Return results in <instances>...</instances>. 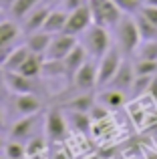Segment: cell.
I'll return each instance as SVG.
<instances>
[{
    "label": "cell",
    "instance_id": "6da1fadb",
    "mask_svg": "<svg viewBox=\"0 0 157 159\" xmlns=\"http://www.w3.org/2000/svg\"><path fill=\"white\" fill-rule=\"evenodd\" d=\"M115 30V40H117V47L125 57L135 54L137 47L141 44V34H139L137 22H135V14H123V18L117 22Z\"/></svg>",
    "mask_w": 157,
    "mask_h": 159
},
{
    "label": "cell",
    "instance_id": "7a4b0ae2",
    "mask_svg": "<svg viewBox=\"0 0 157 159\" xmlns=\"http://www.w3.org/2000/svg\"><path fill=\"white\" fill-rule=\"evenodd\" d=\"M83 47L87 48L91 58L99 61L107 51H109L113 44H111V34L109 28L101 26V24H91L85 32H83Z\"/></svg>",
    "mask_w": 157,
    "mask_h": 159
},
{
    "label": "cell",
    "instance_id": "3957f363",
    "mask_svg": "<svg viewBox=\"0 0 157 159\" xmlns=\"http://www.w3.org/2000/svg\"><path fill=\"white\" fill-rule=\"evenodd\" d=\"M89 6L93 12V22L105 28H115L125 14L113 0H89Z\"/></svg>",
    "mask_w": 157,
    "mask_h": 159
},
{
    "label": "cell",
    "instance_id": "277c9868",
    "mask_svg": "<svg viewBox=\"0 0 157 159\" xmlns=\"http://www.w3.org/2000/svg\"><path fill=\"white\" fill-rule=\"evenodd\" d=\"M123 57H125V54L119 51V47L113 44V47H111L109 51L97 61V70H99L97 85L99 87H107V85H109V81L115 77V73H117L119 66H121Z\"/></svg>",
    "mask_w": 157,
    "mask_h": 159
},
{
    "label": "cell",
    "instance_id": "5b68a950",
    "mask_svg": "<svg viewBox=\"0 0 157 159\" xmlns=\"http://www.w3.org/2000/svg\"><path fill=\"white\" fill-rule=\"evenodd\" d=\"M77 44H78V40H77L75 34H69V32H59V34L52 36V40H51V44H48L44 57H47V58H52V61H63V58L67 57V54L71 52Z\"/></svg>",
    "mask_w": 157,
    "mask_h": 159
},
{
    "label": "cell",
    "instance_id": "8992f818",
    "mask_svg": "<svg viewBox=\"0 0 157 159\" xmlns=\"http://www.w3.org/2000/svg\"><path fill=\"white\" fill-rule=\"evenodd\" d=\"M97 77H99V70H97V62H95V58H93V61H87L85 65L73 75V85H75V89H78L81 93L93 91L95 87H99Z\"/></svg>",
    "mask_w": 157,
    "mask_h": 159
},
{
    "label": "cell",
    "instance_id": "52a82bcc",
    "mask_svg": "<svg viewBox=\"0 0 157 159\" xmlns=\"http://www.w3.org/2000/svg\"><path fill=\"white\" fill-rule=\"evenodd\" d=\"M91 24H93V12H91V6L87 4V6H81V8H77V10L69 12V20H67V26H65V32L78 36V34H83Z\"/></svg>",
    "mask_w": 157,
    "mask_h": 159
},
{
    "label": "cell",
    "instance_id": "ba28073f",
    "mask_svg": "<svg viewBox=\"0 0 157 159\" xmlns=\"http://www.w3.org/2000/svg\"><path fill=\"white\" fill-rule=\"evenodd\" d=\"M44 129H47V137L51 141H61L67 137V119L59 109H51L47 113V121H44Z\"/></svg>",
    "mask_w": 157,
    "mask_h": 159
},
{
    "label": "cell",
    "instance_id": "9c48e42d",
    "mask_svg": "<svg viewBox=\"0 0 157 159\" xmlns=\"http://www.w3.org/2000/svg\"><path fill=\"white\" fill-rule=\"evenodd\" d=\"M135 77H137V75H135L133 62L127 61V58H123L119 70L115 73V77L109 81V85H107V87H113V89H119V91H125V93H129L131 87H133Z\"/></svg>",
    "mask_w": 157,
    "mask_h": 159
},
{
    "label": "cell",
    "instance_id": "30bf717a",
    "mask_svg": "<svg viewBox=\"0 0 157 159\" xmlns=\"http://www.w3.org/2000/svg\"><path fill=\"white\" fill-rule=\"evenodd\" d=\"M4 81H6L8 89L12 93L20 95V93H32L34 91V79L24 77L18 70H4Z\"/></svg>",
    "mask_w": 157,
    "mask_h": 159
},
{
    "label": "cell",
    "instance_id": "8fae6325",
    "mask_svg": "<svg viewBox=\"0 0 157 159\" xmlns=\"http://www.w3.org/2000/svg\"><path fill=\"white\" fill-rule=\"evenodd\" d=\"M87 61H89V52H87V48L83 47V44H77V47L63 58V65H65V73H67V77L73 79V75H75Z\"/></svg>",
    "mask_w": 157,
    "mask_h": 159
},
{
    "label": "cell",
    "instance_id": "7c38bea8",
    "mask_svg": "<svg viewBox=\"0 0 157 159\" xmlns=\"http://www.w3.org/2000/svg\"><path fill=\"white\" fill-rule=\"evenodd\" d=\"M97 101L101 105H105L109 111H117L123 105H127V93L119 91V89H113V87H107L105 91H101L97 95Z\"/></svg>",
    "mask_w": 157,
    "mask_h": 159
},
{
    "label": "cell",
    "instance_id": "4fadbf2b",
    "mask_svg": "<svg viewBox=\"0 0 157 159\" xmlns=\"http://www.w3.org/2000/svg\"><path fill=\"white\" fill-rule=\"evenodd\" d=\"M14 107L20 115H38L43 103L32 93H20V95H16V99H14Z\"/></svg>",
    "mask_w": 157,
    "mask_h": 159
},
{
    "label": "cell",
    "instance_id": "5bb4252c",
    "mask_svg": "<svg viewBox=\"0 0 157 159\" xmlns=\"http://www.w3.org/2000/svg\"><path fill=\"white\" fill-rule=\"evenodd\" d=\"M67 20H69V10H51V12H48V16H47V22H44L43 30L51 32V34L65 32Z\"/></svg>",
    "mask_w": 157,
    "mask_h": 159
},
{
    "label": "cell",
    "instance_id": "9a60e30c",
    "mask_svg": "<svg viewBox=\"0 0 157 159\" xmlns=\"http://www.w3.org/2000/svg\"><path fill=\"white\" fill-rule=\"evenodd\" d=\"M48 8H36V10H30L26 16H24V32L30 34V32L36 30H43L44 22H47V16H48Z\"/></svg>",
    "mask_w": 157,
    "mask_h": 159
},
{
    "label": "cell",
    "instance_id": "2e32d148",
    "mask_svg": "<svg viewBox=\"0 0 157 159\" xmlns=\"http://www.w3.org/2000/svg\"><path fill=\"white\" fill-rule=\"evenodd\" d=\"M52 36H55V34H51V32H47V30L30 32L28 39H26V47L30 48V52L44 54L47 48H48V44H51V40H52Z\"/></svg>",
    "mask_w": 157,
    "mask_h": 159
},
{
    "label": "cell",
    "instance_id": "e0dca14e",
    "mask_svg": "<svg viewBox=\"0 0 157 159\" xmlns=\"http://www.w3.org/2000/svg\"><path fill=\"white\" fill-rule=\"evenodd\" d=\"M43 57H44V54L30 52V54L26 57V61H24L22 65H20L18 73H22L24 77H30V79H36V77H40V75H43V65H44Z\"/></svg>",
    "mask_w": 157,
    "mask_h": 159
},
{
    "label": "cell",
    "instance_id": "ac0fdd59",
    "mask_svg": "<svg viewBox=\"0 0 157 159\" xmlns=\"http://www.w3.org/2000/svg\"><path fill=\"white\" fill-rule=\"evenodd\" d=\"M34 117L36 115H24L22 119H18L14 125H12V129H10V139H14V141H22V139H26L28 135L32 133V129H34Z\"/></svg>",
    "mask_w": 157,
    "mask_h": 159
},
{
    "label": "cell",
    "instance_id": "d6986e66",
    "mask_svg": "<svg viewBox=\"0 0 157 159\" xmlns=\"http://www.w3.org/2000/svg\"><path fill=\"white\" fill-rule=\"evenodd\" d=\"M97 103V97H95L93 93H89V91H85V93L77 95L75 99H71V101H67V107L69 111H81V113H89L93 105Z\"/></svg>",
    "mask_w": 157,
    "mask_h": 159
},
{
    "label": "cell",
    "instance_id": "ffe728a7",
    "mask_svg": "<svg viewBox=\"0 0 157 159\" xmlns=\"http://www.w3.org/2000/svg\"><path fill=\"white\" fill-rule=\"evenodd\" d=\"M18 26H16L14 20H4L0 22V48L10 47L16 39H18Z\"/></svg>",
    "mask_w": 157,
    "mask_h": 159
},
{
    "label": "cell",
    "instance_id": "44dd1931",
    "mask_svg": "<svg viewBox=\"0 0 157 159\" xmlns=\"http://www.w3.org/2000/svg\"><path fill=\"white\" fill-rule=\"evenodd\" d=\"M69 123L75 127V131L78 133H89L93 129V119L89 113H81V111H69Z\"/></svg>",
    "mask_w": 157,
    "mask_h": 159
},
{
    "label": "cell",
    "instance_id": "7402d4cb",
    "mask_svg": "<svg viewBox=\"0 0 157 159\" xmlns=\"http://www.w3.org/2000/svg\"><path fill=\"white\" fill-rule=\"evenodd\" d=\"M30 54V48L24 44V47H14L10 52V57H8L6 65H4V70H18L20 65H22L24 61H26V57Z\"/></svg>",
    "mask_w": 157,
    "mask_h": 159
},
{
    "label": "cell",
    "instance_id": "603a6c76",
    "mask_svg": "<svg viewBox=\"0 0 157 159\" xmlns=\"http://www.w3.org/2000/svg\"><path fill=\"white\" fill-rule=\"evenodd\" d=\"M135 22H137V28H139V34H141V40H151V39H157V26L153 22L145 18L143 14H135Z\"/></svg>",
    "mask_w": 157,
    "mask_h": 159
},
{
    "label": "cell",
    "instance_id": "cb8c5ba5",
    "mask_svg": "<svg viewBox=\"0 0 157 159\" xmlns=\"http://www.w3.org/2000/svg\"><path fill=\"white\" fill-rule=\"evenodd\" d=\"M135 58H147V61H157V39L141 40V44L135 51Z\"/></svg>",
    "mask_w": 157,
    "mask_h": 159
},
{
    "label": "cell",
    "instance_id": "d4e9b609",
    "mask_svg": "<svg viewBox=\"0 0 157 159\" xmlns=\"http://www.w3.org/2000/svg\"><path fill=\"white\" fill-rule=\"evenodd\" d=\"M36 4H38V0H14L10 8V16L12 18H24L30 10H34Z\"/></svg>",
    "mask_w": 157,
    "mask_h": 159
},
{
    "label": "cell",
    "instance_id": "484cf974",
    "mask_svg": "<svg viewBox=\"0 0 157 159\" xmlns=\"http://www.w3.org/2000/svg\"><path fill=\"white\" fill-rule=\"evenodd\" d=\"M133 66H135V75H143V77H153V75H157V61L135 58Z\"/></svg>",
    "mask_w": 157,
    "mask_h": 159
},
{
    "label": "cell",
    "instance_id": "4316f807",
    "mask_svg": "<svg viewBox=\"0 0 157 159\" xmlns=\"http://www.w3.org/2000/svg\"><path fill=\"white\" fill-rule=\"evenodd\" d=\"M151 79L153 77H143V75H137L133 81V87H131V97L137 99V97H143V95H147V91H149V85H151Z\"/></svg>",
    "mask_w": 157,
    "mask_h": 159
},
{
    "label": "cell",
    "instance_id": "83f0119b",
    "mask_svg": "<svg viewBox=\"0 0 157 159\" xmlns=\"http://www.w3.org/2000/svg\"><path fill=\"white\" fill-rule=\"evenodd\" d=\"M4 151H6L8 159H24V157H28L26 155V147H24L20 141H14V139H10V143L4 145Z\"/></svg>",
    "mask_w": 157,
    "mask_h": 159
},
{
    "label": "cell",
    "instance_id": "f1b7e54d",
    "mask_svg": "<svg viewBox=\"0 0 157 159\" xmlns=\"http://www.w3.org/2000/svg\"><path fill=\"white\" fill-rule=\"evenodd\" d=\"M119 8H121L125 14H137L141 10V2L139 0H113Z\"/></svg>",
    "mask_w": 157,
    "mask_h": 159
},
{
    "label": "cell",
    "instance_id": "f546056e",
    "mask_svg": "<svg viewBox=\"0 0 157 159\" xmlns=\"http://www.w3.org/2000/svg\"><path fill=\"white\" fill-rule=\"evenodd\" d=\"M44 147H47V143H44L43 137H34V139H30L26 143V155L32 157V155H38V153L44 151Z\"/></svg>",
    "mask_w": 157,
    "mask_h": 159
},
{
    "label": "cell",
    "instance_id": "4dcf8cb0",
    "mask_svg": "<svg viewBox=\"0 0 157 159\" xmlns=\"http://www.w3.org/2000/svg\"><path fill=\"white\" fill-rule=\"evenodd\" d=\"M139 14H143L149 22H153L157 26V6H149V4H145V6H141Z\"/></svg>",
    "mask_w": 157,
    "mask_h": 159
},
{
    "label": "cell",
    "instance_id": "1f68e13d",
    "mask_svg": "<svg viewBox=\"0 0 157 159\" xmlns=\"http://www.w3.org/2000/svg\"><path fill=\"white\" fill-rule=\"evenodd\" d=\"M87 4H89V0H63L65 10H69V12L77 10V8H81V6H87Z\"/></svg>",
    "mask_w": 157,
    "mask_h": 159
},
{
    "label": "cell",
    "instance_id": "d6a6232c",
    "mask_svg": "<svg viewBox=\"0 0 157 159\" xmlns=\"http://www.w3.org/2000/svg\"><path fill=\"white\" fill-rule=\"evenodd\" d=\"M147 95H149V97L157 103V75H153V79H151V85H149V91H147Z\"/></svg>",
    "mask_w": 157,
    "mask_h": 159
},
{
    "label": "cell",
    "instance_id": "836d02e7",
    "mask_svg": "<svg viewBox=\"0 0 157 159\" xmlns=\"http://www.w3.org/2000/svg\"><path fill=\"white\" fill-rule=\"evenodd\" d=\"M12 4H14V0H0V8H6V10H10Z\"/></svg>",
    "mask_w": 157,
    "mask_h": 159
},
{
    "label": "cell",
    "instance_id": "e575fe53",
    "mask_svg": "<svg viewBox=\"0 0 157 159\" xmlns=\"http://www.w3.org/2000/svg\"><path fill=\"white\" fill-rule=\"evenodd\" d=\"M52 159H69L67 153H56V155H52Z\"/></svg>",
    "mask_w": 157,
    "mask_h": 159
},
{
    "label": "cell",
    "instance_id": "d590c367",
    "mask_svg": "<svg viewBox=\"0 0 157 159\" xmlns=\"http://www.w3.org/2000/svg\"><path fill=\"white\" fill-rule=\"evenodd\" d=\"M143 159H157V151H151V153H147Z\"/></svg>",
    "mask_w": 157,
    "mask_h": 159
},
{
    "label": "cell",
    "instance_id": "8d00e7d4",
    "mask_svg": "<svg viewBox=\"0 0 157 159\" xmlns=\"http://www.w3.org/2000/svg\"><path fill=\"white\" fill-rule=\"evenodd\" d=\"M145 4H149V6H157V0H147ZM145 4H143V6H145Z\"/></svg>",
    "mask_w": 157,
    "mask_h": 159
},
{
    "label": "cell",
    "instance_id": "74e56055",
    "mask_svg": "<svg viewBox=\"0 0 157 159\" xmlns=\"http://www.w3.org/2000/svg\"><path fill=\"white\" fill-rule=\"evenodd\" d=\"M4 127V115H2V111H0V129Z\"/></svg>",
    "mask_w": 157,
    "mask_h": 159
},
{
    "label": "cell",
    "instance_id": "f35d334b",
    "mask_svg": "<svg viewBox=\"0 0 157 159\" xmlns=\"http://www.w3.org/2000/svg\"><path fill=\"white\" fill-rule=\"evenodd\" d=\"M4 147V139H2V135H0V149Z\"/></svg>",
    "mask_w": 157,
    "mask_h": 159
},
{
    "label": "cell",
    "instance_id": "ab89813d",
    "mask_svg": "<svg viewBox=\"0 0 157 159\" xmlns=\"http://www.w3.org/2000/svg\"><path fill=\"white\" fill-rule=\"evenodd\" d=\"M139 2H141V6H143V4H145V2H147V0H139Z\"/></svg>",
    "mask_w": 157,
    "mask_h": 159
},
{
    "label": "cell",
    "instance_id": "60d3db41",
    "mask_svg": "<svg viewBox=\"0 0 157 159\" xmlns=\"http://www.w3.org/2000/svg\"><path fill=\"white\" fill-rule=\"evenodd\" d=\"M0 159H2V157H0Z\"/></svg>",
    "mask_w": 157,
    "mask_h": 159
}]
</instances>
